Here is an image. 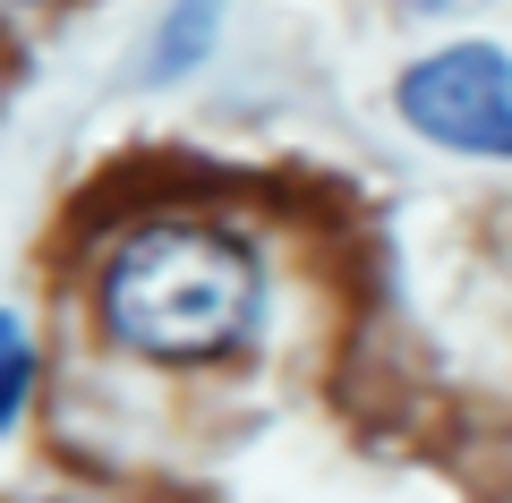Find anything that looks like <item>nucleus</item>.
I'll use <instances>...</instances> for the list:
<instances>
[{
	"label": "nucleus",
	"instance_id": "20e7f679",
	"mask_svg": "<svg viewBox=\"0 0 512 503\" xmlns=\"http://www.w3.org/2000/svg\"><path fill=\"white\" fill-rule=\"evenodd\" d=\"M26 393H35V342H26V324L0 307V435L26 410Z\"/></svg>",
	"mask_w": 512,
	"mask_h": 503
},
{
	"label": "nucleus",
	"instance_id": "7ed1b4c3",
	"mask_svg": "<svg viewBox=\"0 0 512 503\" xmlns=\"http://www.w3.org/2000/svg\"><path fill=\"white\" fill-rule=\"evenodd\" d=\"M214 18H222V0H180V9H171V26L154 35V60H146L154 86H163V77H180L188 60H205V43H214Z\"/></svg>",
	"mask_w": 512,
	"mask_h": 503
},
{
	"label": "nucleus",
	"instance_id": "f03ea898",
	"mask_svg": "<svg viewBox=\"0 0 512 503\" xmlns=\"http://www.w3.org/2000/svg\"><path fill=\"white\" fill-rule=\"evenodd\" d=\"M393 103H402V120L419 137L453 145V154L512 162V52H495V43L427 52L419 69H402Z\"/></svg>",
	"mask_w": 512,
	"mask_h": 503
},
{
	"label": "nucleus",
	"instance_id": "f257e3e1",
	"mask_svg": "<svg viewBox=\"0 0 512 503\" xmlns=\"http://www.w3.org/2000/svg\"><path fill=\"white\" fill-rule=\"evenodd\" d=\"M103 324L146 359H222L256 324V265L205 222H146L103 265Z\"/></svg>",
	"mask_w": 512,
	"mask_h": 503
},
{
	"label": "nucleus",
	"instance_id": "39448f33",
	"mask_svg": "<svg viewBox=\"0 0 512 503\" xmlns=\"http://www.w3.org/2000/svg\"><path fill=\"white\" fill-rule=\"evenodd\" d=\"M410 18H453V9H470V0H402Z\"/></svg>",
	"mask_w": 512,
	"mask_h": 503
}]
</instances>
